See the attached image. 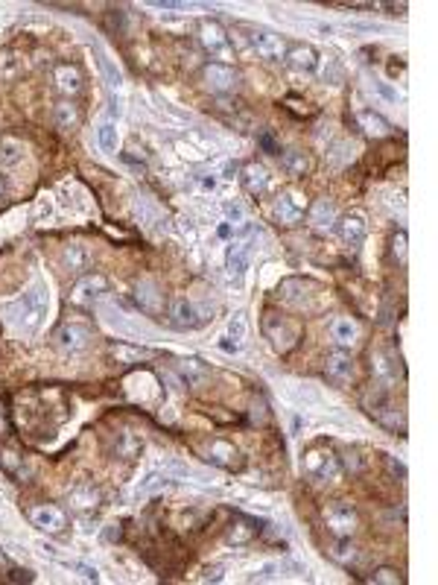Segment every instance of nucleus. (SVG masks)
I'll list each match as a JSON object with an SVG mask.
<instances>
[{
	"label": "nucleus",
	"instance_id": "1",
	"mask_svg": "<svg viewBox=\"0 0 438 585\" xmlns=\"http://www.w3.org/2000/svg\"><path fill=\"white\" fill-rule=\"evenodd\" d=\"M47 304H50L47 287H44V284H33V287L24 293L21 301L12 304V311H9V314H12V322H15L18 328H24V331H36V328L41 325L44 314H47Z\"/></svg>",
	"mask_w": 438,
	"mask_h": 585
},
{
	"label": "nucleus",
	"instance_id": "2",
	"mask_svg": "<svg viewBox=\"0 0 438 585\" xmlns=\"http://www.w3.org/2000/svg\"><path fill=\"white\" fill-rule=\"evenodd\" d=\"M304 474L316 483H336L342 477V463L330 448L316 445L304 454Z\"/></svg>",
	"mask_w": 438,
	"mask_h": 585
},
{
	"label": "nucleus",
	"instance_id": "3",
	"mask_svg": "<svg viewBox=\"0 0 438 585\" xmlns=\"http://www.w3.org/2000/svg\"><path fill=\"white\" fill-rule=\"evenodd\" d=\"M277 296L284 299L287 304L298 307V311H319L322 307V287L312 281H301V279H287L284 284L277 287Z\"/></svg>",
	"mask_w": 438,
	"mask_h": 585
},
{
	"label": "nucleus",
	"instance_id": "4",
	"mask_svg": "<svg viewBox=\"0 0 438 585\" xmlns=\"http://www.w3.org/2000/svg\"><path fill=\"white\" fill-rule=\"evenodd\" d=\"M263 331H266V336L272 340V346H275L277 351H290V349L298 343V336H301L298 325H295L290 316L275 314V311L266 314V319H263Z\"/></svg>",
	"mask_w": 438,
	"mask_h": 585
},
{
	"label": "nucleus",
	"instance_id": "5",
	"mask_svg": "<svg viewBox=\"0 0 438 585\" xmlns=\"http://www.w3.org/2000/svg\"><path fill=\"white\" fill-rule=\"evenodd\" d=\"M357 509L348 501H333L325 509V527L336 536V539H351L357 533Z\"/></svg>",
	"mask_w": 438,
	"mask_h": 585
},
{
	"label": "nucleus",
	"instance_id": "6",
	"mask_svg": "<svg viewBox=\"0 0 438 585\" xmlns=\"http://www.w3.org/2000/svg\"><path fill=\"white\" fill-rule=\"evenodd\" d=\"M199 41L202 47L213 56V59H223V65L228 59H234V50H231V41H228V33L216 21H205L199 26Z\"/></svg>",
	"mask_w": 438,
	"mask_h": 585
},
{
	"label": "nucleus",
	"instance_id": "7",
	"mask_svg": "<svg viewBox=\"0 0 438 585\" xmlns=\"http://www.w3.org/2000/svg\"><path fill=\"white\" fill-rule=\"evenodd\" d=\"M304 208H307V196L298 194V191H280V196L275 199V220L280 226H298L301 217H304Z\"/></svg>",
	"mask_w": 438,
	"mask_h": 585
},
{
	"label": "nucleus",
	"instance_id": "8",
	"mask_svg": "<svg viewBox=\"0 0 438 585\" xmlns=\"http://www.w3.org/2000/svg\"><path fill=\"white\" fill-rule=\"evenodd\" d=\"M354 357L342 349V351H333V354H327V360H325V375H327V381L330 384H336V386H348L351 381H354Z\"/></svg>",
	"mask_w": 438,
	"mask_h": 585
},
{
	"label": "nucleus",
	"instance_id": "9",
	"mask_svg": "<svg viewBox=\"0 0 438 585\" xmlns=\"http://www.w3.org/2000/svg\"><path fill=\"white\" fill-rule=\"evenodd\" d=\"M248 41H252L255 50H258L263 59H269V61H277V59H284V56H287V44H284V39L275 36V33H269V29H263V26H255L252 33H248Z\"/></svg>",
	"mask_w": 438,
	"mask_h": 585
},
{
	"label": "nucleus",
	"instance_id": "10",
	"mask_svg": "<svg viewBox=\"0 0 438 585\" xmlns=\"http://www.w3.org/2000/svg\"><path fill=\"white\" fill-rule=\"evenodd\" d=\"M106 290H108V284H106L103 275H85V279L76 281V287H73V293H71V301H73V304H82V307H91Z\"/></svg>",
	"mask_w": 438,
	"mask_h": 585
},
{
	"label": "nucleus",
	"instance_id": "11",
	"mask_svg": "<svg viewBox=\"0 0 438 585\" xmlns=\"http://www.w3.org/2000/svg\"><path fill=\"white\" fill-rule=\"evenodd\" d=\"M56 343H58L61 351H82V349H88V343H91V331H88L85 325H76V322L61 325V328L56 331Z\"/></svg>",
	"mask_w": 438,
	"mask_h": 585
},
{
	"label": "nucleus",
	"instance_id": "12",
	"mask_svg": "<svg viewBox=\"0 0 438 585\" xmlns=\"http://www.w3.org/2000/svg\"><path fill=\"white\" fill-rule=\"evenodd\" d=\"M336 229H339V237L345 240L348 246H360L362 240H365V234H368V223H365V214H360V211H351V214H345L339 223H336Z\"/></svg>",
	"mask_w": 438,
	"mask_h": 585
},
{
	"label": "nucleus",
	"instance_id": "13",
	"mask_svg": "<svg viewBox=\"0 0 438 585\" xmlns=\"http://www.w3.org/2000/svg\"><path fill=\"white\" fill-rule=\"evenodd\" d=\"M205 82L210 91H216V94H228L237 85V74L228 65H223V61H213V65L205 68Z\"/></svg>",
	"mask_w": 438,
	"mask_h": 585
},
{
	"label": "nucleus",
	"instance_id": "14",
	"mask_svg": "<svg viewBox=\"0 0 438 585\" xmlns=\"http://www.w3.org/2000/svg\"><path fill=\"white\" fill-rule=\"evenodd\" d=\"M29 521L39 527V530H44V533H58V530H65V512H61L58 506H36V509H29Z\"/></svg>",
	"mask_w": 438,
	"mask_h": 585
},
{
	"label": "nucleus",
	"instance_id": "15",
	"mask_svg": "<svg viewBox=\"0 0 438 585\" xmlns=\"http://www.w3.org/2000/svg\"><path fill=\"white\" fill-rule=\"evenodd\" d=\"M330 336L339 349H354L360 340V325L351 316H339L330 322Z\"/></svg>",
	"mask_w": 438,
	"mask_h": 585
},
{
	"label": "nucleus",
	"instance_id": "16",
	"mask_svg": "<svg viewBox=\"0 0 438 585\" xmlns=\"http://www.w3.org/2000/svg\"><path fill=\"white\" fill-rule=\"evenodd\" d=\"M175 372L181 375V381L187 386H205L210 381V369L202 363V360H193V357H187V360H178L175 363Z\"/></svg>",
	"mask_w": 438,
	"mask_h": 585
},
{
	"label": "nucleus",
	"instance_id": "17",
	"mask_svg": "<svg viewBox=\"0 0 438 585\" xmlns=\"http://www.w3.org/2000/svg\"><path fill=\"white\" fill-rule=\"evenodd\" d=\"M202 319L196 314V304L187 296H175L173 299V325L175 328H196Z\"/></svg>",
	"mask_w": 438,
	"mask_h": 585
},
{
	"label": "nucleus",
	"instance_id": "18",
	"mask_svg": "<svg viewBox=\"0 0 438 585\" xmlns=\"http://www.w3.org/2000/svg\"><path fill=\"white\" fill-rule=\"evenodd\" d=\"M371 372H374V378H377L380 384L392 386L397 381V363L386 351L377 349V351H371Z\"/></svg>",
	"mask_w": 438,
	"mask_h": 585
},
{
	"label": "nucleus",
	"instance_id": "19",
	"mask_svg": "<svg viewBox=\"0 0 438 585\" xmlns=\"http://www.w3.org/2000/svg\"><path fill=\"white\" fill-rule=\"evenodd\" d=\"M287 61H290V68L298 71V74H312V71L319 68V56H316V50L307 47V44L292 47V50L287 53Z\"/></svg>",
	"mask_w": 438,
	"mask_h": 585
},
{
	"label": "nucleus",
	"instance_id": "20",
	"mask_svg": "<svg viewBox=\"0 0 438 585\" xmlns=\"http://www.w3.org/2000/svg\"><path fill=\"white\" fill-rule=\"evenodd\" d=\"M237 456H240L237 448L231 442H225V439H213L210 448H208V459H210V463H216V466H223V469H234Z\"/></svg>",
	"mask_w": 438,
	"mask_h": 585
},
{
	"label": "nucleus",
	"instance_id": "21",
	"mask_svg": "<svg viewBox=\"0 0 438 585\" xmlns=\"http://www.w3.org/2000/svg\"><path fill=\"white\" fill-rule=\"evenodd\" d=\"M225 351H243V346H245V316L243 314H234L231 319H228V334H225V343H219Z\"/></svg>",
	"mask_w": 438,
	"mask_h": 585
},
{
	"label": "nucleus",
	"instance_id": "22",
	"mask_svg": "<svg viewBox=\"0 0 438 585\" xmlns=\"http://www.w3.org/2000/svg\"><path fill=\"white\" fill-rule=\"evenodd\" d=\"M243 184H245V191L248 194H263L266 188H269V173H266V167L263 164H245V170H243Z\"/></svg>",
	"mask_w": 438,
	"mask_h": 585
},
{
	"label": "nucleus",
	"instance_id": "23",
	"mask_svg": "<svg viewBox=\"0 0 438 585\" xmlns=\"http://www.w3.org/2000/svg\"><path fill=\"white\" fill-rule=\"evenodd\" d=\"M56 85H58V91L61 94H79L82 91V76H79V71L73 68V65H58L56 68Z\"/></svg>",
	"mask_w": 438,
	"mask_h": 585
},
{
	"label": "nucleus",
	"instance_id": "24",
	"mask_svg": "<svg viewBox=\"0 0 438 585\" xmlns=\"http://www.w3.org/2000/svg\"><path fill=\"white\" fill-rule=\"evenodd\" d=\"M280 167H284L287 176L301 179L310 170V159H307V152H301V149H287L284 156H280Z\"/></svg>",
	"mask_w": 438,
	"mask_h": 585
},
{
	"label": "nucleus",
	"instance_id": "25",
	"mask_svg": "<svg viewBox=\"0 0 438 585\" xmlns=\"http://www.w3.org/2000/svg\"><path fill=\"white\" fill-rule=\"evenodd\" d=\"M258 521L252 518H237L231 521V527H228V544H245V541H252L258 536Z\"/></svg>",
	"mask_w": 438,
	"mask_h": 585
},
{
	"label": "nucleus",
	"instance_id": "26",
	"mask_svg": "<svg viewBox=\"0 0 438 585\" xmlns=\"http://www.w3.org/2000/svg\"><path fill=\"white\" fill-rule=\"evenodd\" d=\"M310 223L316 229H330L336 223V205L330 199H319L310 208Z\"/></svg>",
	"mask_w": 438,
	"mask_h": 585
},
{
	"label": "nucleus",
	"instance_id": "27",
	"mask_svg": "<svg viewBox=\"0 0 438 585\" xmlns=\"http://www.w3.org/2000/svg\"><path fill=\"white\" fill-rule=\"evenodd\" d=\"M360 126L365 129V135H371V138H386L389 132H392V126H389V120L386 117H380L377 111H360Z\"/></svg>",
	"mask_w": 438,
	"mask_h": 585
},
{
	"label": "nucleus",
	"instance_id": "28",
	"mask_svg": "<svg viewBox=\"0 0 438 585\" xmlns=\"http://www.w3.org/2000/svg\"><path fill=\"white\" fill-rule=\"evenodd\" d=\"M248 261H252V246H248V243L234 246L231 255H228V272H231V279H237V281L243 279L245 269H248Z\"/></svg>",
	"mask_w": 438,
	"mask_h": 585
},
{
	"label": "nucleus",
	"instance_id": "29",
	"mask_svg": "<svg viewBox=\"0 0 438 585\" xmlns=\"http://www.w3.org/2000/svg\"><path fill=\"white\" fill-rule=\"evenodd\" d=\"M138 301H141V311L146 314H158L161 311V293L152 281H141L138 284Z\"/></svg>",
	"mask_w": 438,
	"mask_h": 585
},
{
	"label": "nucleus",
	"instance_id": "30",
	"mask_svg": "<svg viewBox=\"0 0 438 585\" xmlns=\"http://www.w3.org/2000/svg\"><path fill=\"white\" fill-rule=\"evenodd\" d=\"M374 419H377L380 424H386V427H392V430H397V424L403 427V416L392 407V404H383V401H374V407L368 410Z\"/></svg>",
	"mask_w": 438,
	"mask_h": 585
},
{
	"label": "nucleus",
	"instance_id": "31",
	"mask_svg": "<svg viewBox=\"0 0 438 585\" xmlns=\"http://www.w3.org/2000/svg\"><path fill=\"white\" fill-rule=\"evenodd\" d=\"M167 477L161 474V471H149L143 480H141V486H138V498H152V495H158V491H164L167 489Z\"/></svg>",
	"mask_w": 438,
	"mask_h": 585
},
{
	"label": "nucleus",
	"instance_id": "32",
	"mask_svg": "<svg viewBox=\"0 0 438 585\" xmlns=\"http://www.w3.org/2000/svg\"><path fill=\"white\" fill-rule=\"evenodd\" d=\"M76 123H79V109L73 106V103H58L56 106V126L58 129H73L76 126Z\"/></svg>",
	"mask_w": 438,
	"mask_h": 585
},
{
	"label": "nucleus",
	"instance_id": "33",
	"mask_svg": "<svg viewBox=\"0 0 438 585\" xmlns=\"http://www.w3.org/2000/svg\"><path fill=\"white\" fill-rule=\"evenodd\" d=\"M330 556H333L336 562H342V565H351V562L357 559V547L351 544V539H342V541H336V544L330 547Z\"/></svg>",
	"mask_w": 438,
	"mask_h": 585
},
{
	"label": "nucleus",
	"instance_id": "34",
	"mask_svg": "<svg viewBox=\"0 0 438 585\" xmlns=\"http://www.w3.org/2000/svg\"><path fill=\"white\" fill-rule=\"evenodd\" d=\"M111 354L117 360H126V363H135V360H146L152 357L149 349H135V346H111Z\"/></svg>",
	"mask_w": 438,
	"mask_h": 585
},
{
	"label": "nucleus",
	"instance_id": "35",
	"mask_svg": "<svg viewBox=\"0 0 438 585\" xmlns=\"http://www.w3.org/2000/svg\"><path fill=\"white\" fill-rule=\"evenodd\" d=\"M21 159H24V149H21V144H15V141H4V144H0V164L15 167Z\"/></svg>",
	"mask_w": 438,
	"mask_h": 585
},
{
	"label": "nucleus",
	"instance_id": "36",
	"mask_svg": "<svg viewBox=\"0 0 438 585\" xmlns=\"http://www.w3.org/2000/svg\"><path fill=\"white\" fill-rule=\"evenodd\" d=\"M141 448H143V442H141L135 434H123V436H120V448H117V454H120L123 459H135V456L141 454Z\"/></svg>",
	"mask_w": 438,
	"mask_h": 585
},
{
	"label": "nucleus",
	"instance_id": "37",
	"mask_svg": "<svg viewBox=\"0 0 438 585\" xmlns=\"http://www.w3.org/2000/svg\"><path fill=\"white\" fill-rule=\"evenodd\" d=\"M117 144H120L117 126H114V123H103V126H100V146L106 152H117Z\"/></svg>",
	"mask_w": 438,
	"mask_h": 585
},
{
	"label": "nucleus",
	"instance_id": "38",
	"mask_svg": "<svg viewBox=\"0 0 438 585\" xmlns=\"http://www.w3.org/2000/svg\"><path fill=\"white\" fill-rule=\"evenodd\" d=\"M258 144L269 152V156H280V144L272 138V132H260V135H258Z\"/></svg>",
	"mask_w": 438,
	"mask_h": 585
},
{
	"label": "nucleus",
	"instance_id": "39",
	"mask_svg": "<svg viewBox=\"0 0 438 585\" xmlns=\"http://www.w3.org/2000/svg\"><path fill=\"white\" fill-rule=\"evenodd\" d=\"M374 582H389V585H397V582H403V576L397 574V571H392V568H380L377 574L371 576Z\"/></svg>",
	"mask_w": 438,
	"mask_h": 585
},
{
	"label": "nucleus",
	"instance_id": "40",
	"mask_svg": "<svg viewBox=\"0 0 438 585\" xmlns=\"http://www.w3.org/2000/svg\"><path fill=\"white\" fill-rule=\"evenodd\" d=\"M65 261L71 264V269H76V266H82V264H85V252L79 249V246H71L68 255H65Z\"/></svg>",
	"mask_w": 438,
	"mask_h": 585
},
{
	"label": "nucleus",
	"instance_id": "41",
	"mask_svg": "<svg viewBox=\"0 0 438 585\" xmlns=\"http://www.w3.org/2000/svg\"><path fill=\"white\" fill-rule=\"evenodd\" d=\"M394 255L400 258V264H406V231H397L394 237Z\"/></svg>",
	"mask_w": 438,
	"mask_h": 585
},
{
	"label": "nucleus",
	"instance_id": "42",
	"mask_svg": "<svg viewBox=\"0 0 438 585\" xmlns=\"http://www.w3.org/2000/svg\"><path fill=\"white\" fill-rule=\"evenodd\" d=\"M225 217H228V220H243V208H240L237 202H228V205H225Z\"/></svg>",
	"mask_w": 438,
	"mask_h": 585
},
{
	"label": "nucleus",
	"instance_id": "43",
	"mask_svg": "<svg viewBox=\"0 0 438 585\" xmlns=\"http://www.w3.org/2000/svg\"><path fill=\"white\" fill-rule=\"evenodd\" d=\"M4 194H6V184H4V179H0V199H4Z\"/></svg>",
	"mask_w": 438,
	"mask_h": 585
}]
</instances>
